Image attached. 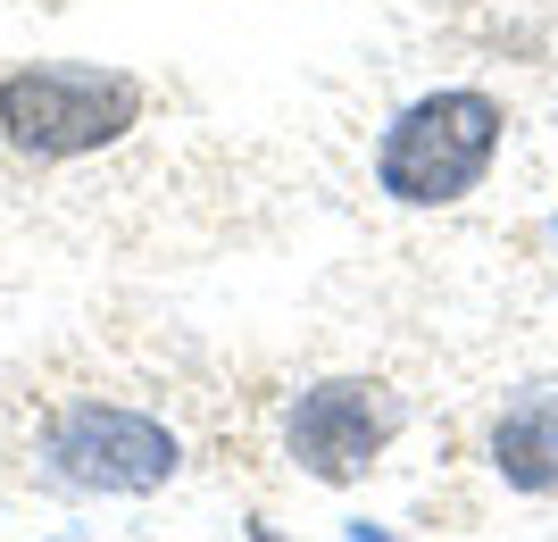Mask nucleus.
Here are the masks:
<instances>
[{"label": "nucleus", "mask_w": 558, "mask_h": 542, "mask_svg": "<svg viewBox=\"0 0 558 542\" xmlns=\"http://www.w3.org/2000/svg\"><path fill=\"white\" fill-rule=\"evenodd\" d=\"M384 401H375L367 384H317L301 401V425H292V450L308 459V475H326V484H350V475L367 468L375 450H384Z\"/></svg>", "instance_id": "obj_4"}, {"label": "nucleus", "mask_w": 558, "mask_h": 542, "mask_svg": "<svg viewBox=\"0 0 558 542\" xmlns=\"http://www.w3.org/2000/svg\"><path fill=\"white\" fill-rule=\"evenodd\" d=\"M500 468H509L525 493H550L558 484V401L550 393H534L525 409L500 418Z\"/></svg>", "instance_id": "obj_5"}, {"label": "nucleus", "mask_w": 558, "mask_h": 542, "mask_svg": "<svg viewBox=\"0 0 558 542\" xmlns=\"http://www.w3.org/2000/svg\"><path fill=\"white\" fill-rule=\"evenodd\" d=\"M50 468L68 475V484H100V493H150V484L175 475V443L150 418H134V409L84 401L50 434Z\"/></svg>", "instance_id": "obj_3"}, {"label": "nucleus", "mask_w": 558, "mask_h": 542, "mask_svg": "<svg viewBox=\"0 0 558 542\" xmlns=\"http://www.w3.org/2000/svg\"><path fill=\"white\" fill-rule=\"evenodd\" d=\"M500 150V109L484 93H434L384 142V192L392 201H459Z\"/></svg>", "instance_id": "obj_2"}, {"label": "nucleus", "mask_w": 558, "mask_h": 542, "mask_svg": "<svg viewBox=\"0 0 558 542\" xmlns=\"http://www.w3.org/2000/svg\"><path fill=\"white\" fill-rule=\"evenodd\" d=\"M142 118V84L117 68H25L0 84V142L25 159H84Z\"/></svg>", "instance_id": "obj_1"}]
</instances>
